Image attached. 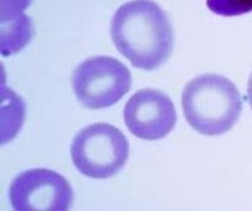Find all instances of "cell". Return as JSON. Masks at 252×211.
Listing matches in <instances>:
<instances>
[{
  "label": "cell",
  "mask_w": 252,
  "mask_h": 211,
  "mask_svg": "<svg viewBox=\"0 0 252 211\" xmlns=\"http://www.w3.org/2000/svg\"><path fill=\"white\" fill-rule=\"evenodd\" d=\"M110 34L117 50L138 69H157L173 50L172 23L166 12L151 0L122 4L112 19Z\"/></svg>",
  "instance_id": "1"
},
{
  "label": "cell",
  "mask_w": 252,
  "mask_h": 211,
  "mask_svg": "<svg viewBox=\"0 0 252 211\" xmlns=\"http://www.w3.org/2000/svg\"><path fill=\"white\" fill-rule=\"evenodd\" d=\"M235 84L218 74L193 78L184 87L182 106L186 119L200 134L220 135L238 121L243 101Z\"/></svg>",
  "instance_id": "2"
},
{
  "label": "cell",
  "mask_w": 252,
  "mask_h": 211,
  "mask_svg": "<svg viewBox=\"0 0 252 211\" xmlns=\"http://www.w3.org/2000/svg\"><path fill=\"white\" fill-rule=\"evenodd\" d=\"M129 143L116 127L98 122L81 130L73 140L70 153L81 174L94 179L116 175L129 157Z\"/></svg>",
  "instance_id": "3"
},
{
  "label": "cell",
  "mask_w": 252,
  "mask_h": 211,
  "mask_svg": "<svg viewBox=\"0 0 252 211\" xmlns=\"http://www.w3.org/2000/svg\"><path fill=\"white\" fill-rule=\"evenodd\" d=\"M73 90L87 108L99 109L117 103L129 91L132 77L128 68L114 58L87 59L73 72Z\"/></svg>",
  "instance_id": "4"
},
{
  "label": "cell",
  "mask_w": 252,
  "mask_h": 211,
  "mask_svg": "<svg viewBox=\"0 0 252 211\" xmlns=\"http://www.w3.org/2000/svg\"><path fill=\"white\" fill-rule=\"evenodd\" d=\"M9 198L17 211H66L71 207L74 193L61 174L48 168H33L13 180Z\"/></svg>",
  "instance_id": "5"
},
{
  "label": "cell",
  "mask_w": 252,
  "mask_h": 211,
  "mask_svg": "<svg viewBox=\"0 0 252 211\" xmlns=\"http://www.w3.org/2000/svg\"><path fill=\"white\" fill-rule=\"evenodd\" d=\"M125 123L132 134L147 140H160L175 127L176 112L170 97L160 90H139L128 100Z\"/></svg>",
  "instance_id": "6"
},
{
  "label": "cell",
  "mask_w": 252,
  "mask_h": 211,
  "mask_svg": "<svg viewBox=\"0 0 252 211\" xmlns=\"http://www.w3.org/2000/svg\"><path fill=\"white\" fill-rule=\"evenodd\" d=\"M1 53L9 56L21 51L33 36L32 19L25 13L7 19H0Z\"/></svg>",
  "instance_id": "7"
},
{
  "label": "cell",
  "mask_w": 252,
  "mask_h": 211,
  "mask_svg": "<svg viewBox=\"0 0 252 211\" xmlns=\"http://www.w3.org/2000/svg\"><path fill=\"white\" fill-rule=\"evenodd\" d=\"M2 144L8 143L21 129L26 116L23 99L11 89L2 84Z\"/></svg>",
  "instance_id": "8"
},
{
  "label": "cell",
  "mask_w": 252,
  "mask_h": 211,
  "mask_svg": "<svg viewBox=\"0 0 252 211\" xmlns=\"http://www.w3.org/2000/svg\"><path fill=\"white\" fill-rule=\"evenodd\" d=\"M213 13L222 16H236L252 11V0H207Z\"/></svg>",
  "instance_id": "9"
},
{
  "label": "cell",
  "mask_w": 252,
  "mask_h": 211,
  "mask_svg": "<svg viewBox=\"0 0 252 211\" xmlns=\"http://www.w3.org/2000/svg\"><path fill=\"white\" fill-rule=\"evenodd\" d=\"M32 0H0V19H9L23 13Z\"/></svg>",
  "instance_id": "10"
},
{
  "label": "cell",
  "mask_w": 252,
  "mask_h": 211,
  "mask_svg": "<svg viewBox=\"0 0 252 211\" xmlns=\"http://www.w3.org/2000/svg\"><path fill=\"white\" fill-rule=\"evenodd\" d=\"M248 100L250 103L251 107L252 109V73L249 77V83H248Z\"/></svg>",
  "instance_id": "11"
}]
</instances>
